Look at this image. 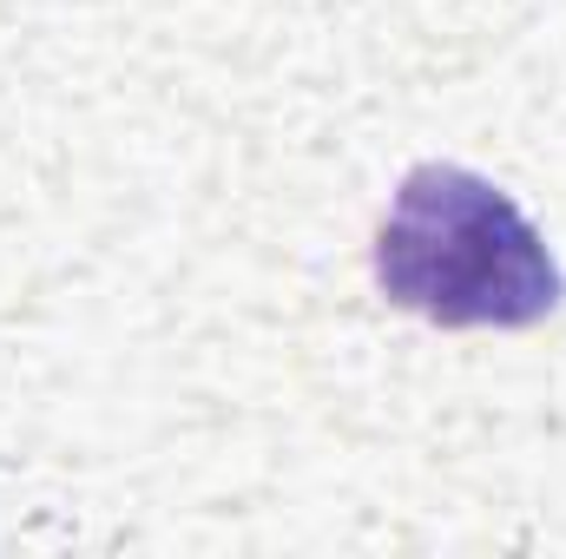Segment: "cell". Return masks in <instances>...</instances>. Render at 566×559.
Instances as JSON below:
<instances>
[{
    "label": "cell",
    "mask_w": 566,
    "mask_h": 559,
    "mask_svg": "<svg viewBox=\"0 0 566 559\" xmlns=\"http://www.w3.org/2000/svg\"><path fill=\"white\" fill-rule=\"evenodd\" d=\"M376 283L441 329H527L560 309L566 289L534 218L461 165L402 178L376 231Z\"/></svg>",
    "instance_id": "6da1fadb"
}]
</instances>
